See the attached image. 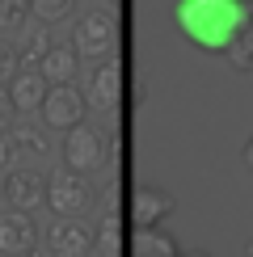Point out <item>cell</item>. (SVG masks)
I'll use <instances>...</instances> for the list:
<instances>
[{"instance_id":"obj_20","label":"cell","mask_w":253,"mask_h":257,"mask_svg":"<svg viewBox=\"0 0 253 257\" xmlns=\"http://www.w3.org/2000/svg\"><path fill=\"white\" fill-rule=\"evenodd\" d=\"M17 68H21V55H17V47L0 38V84H9V80H13V76H17Z\"/></svg>"},{"instance_id":"obj_26","label":"cell","mask_w":253,"mask_h":257,"mask_svg":"<svg viewBox=\"0 0 253 257\" xmlns=\"http://www.w3.org/2000/svg\"><path fill=\"white\" fill-rule=\"evenodd\" d=\"M182 257H211V253H203V249H194V253H182Z\"/></svg>"},{"instance_id":"obj_19","label":"cell","mask_w":253,"mask_h":257,"mask_svg":"<svg viewBox=\"0 0 253 257\" xmlns=\"http://www.w3.org/2000/svg\"><path fill=\"white\" fill-rule=\"evenodd\" d=\"M30 13V0H0V30H13L21 26Z\"/></svg>"},{"instance_id":"obj_12","label":"cell","mask_w":253,"mask_h":257,"mask_svg":"<svg viewBox=\"0 0 253 257\" xmlns=\"http://www.w3.org/2000/svg\"><path fill=\"white\" fill-rule=\"evenodd\" d=\"M126 257H182V249H177V240L169 236L161 223H152V228H135L131 232Z\"/></svg>"},{"instance_id":"obj_13","label":"cell","mask_w":253,"mask_h":257,"mask_svg":"<svg viewBox=\"0 0 253 257\" xmlns=\"http://www.w3.org/2000/svg\"><path fill=\"white\" fill-rule=\"evenodd\" d=\"M76 68H80V51L76 47H51L47 55H42V63H38V72L47 76L51 84H63V80H76Z\"/></svg>"},{"instance_id":"obj_10","label":"cell","mask_w":253,"mask_h":257,"mask_svg":"<svg viewBox=\"0 0 253 257\" xmlns=\"http://www.w3.org/2000/svg\"><path fill=\"white\" fill-rule=\"evenodd\" d=\"M173 194L161 186H135L131 194V228H152V223H165L173 215Z\"/></svg>"},{"instance_id":"obj_25","label":"cell","mask_w":253,"mask_h":257,"mask_svg":"<svg viewBox=\"0 0 253 257\" xmlns=\"http://www.w3.org/2000/svg\"><path fill=\"white\" fill-rule=\"evenodd\" d=\"M236 5H240V13H245V17L253 21V0H236Z\"/></svg>"},{"instance_id":"obj_5","label":"cell","mask_w":253,"mask_h":257,"mask_svg":"<svg viewBox=\"0 0 253 257\" xmlns=\"http://www.w3.org/2000/svg\"><path fill=\"white\" fill-rule=\"evenodd\" d=\"M84 114H89V97H84V89H76L72 80L51 84V89H47L42 122H47L51 131H72L76 122H84Z\"/></svg>"},{"instance_id":"obj_22","label":"cell","mask_w":253,"mask_h":257,"mask_svg":"<svg viewBox=\"0 0 253 257\" xmlns=\"http://www.w3.org/2000/svg\"><path fill=\"white\" fill-rule=\"evenodd\" d=\"M13 118H17V105H13V97H9V84H0V131H9Z\"/></svg>"},{"instance_id":"obj_21","label":"cell","mask_w":253,"mask_h":257,"mask_svg":"<svg viewBox=\"0 0 253 257\" xmlns=\"http://www.w3.org/2000/svg\"><path fill=\"white\" fill-rule=\"evenodd\" d=\"M17 144H13V135H9V131H0V169H5V173H9V169H17Z\"/></svg>"},{"instance_id":"obj_4","label":"cell","mask_w":253,"mask_h":257,"mask_svg":"<svg viewBox=\"0 0 253 257\" xmlns=\"http://www.w3.org/2000/svg\"><path fill=\"white\" fill-rule=\"evenodd\" d=\"M72 47L80 51V55L89 59H101V55H114V47H118V21L114 13H84L76 26H72Z\"/></svg>"},{"instance_id":"obj_17","label":"cell","mask_w":253,"mask_h":257,"mask_svg":"<svg viewBox=\"0 0 253 257\" xmlns=\"http://www.w3.org/2000/svg\"><path fill=\"white\" fill-rule=\"evenodd\" d=\"M224 55H228V63L236 72H253V21H245V26L236 30V38L228 42Z\"/></svg>"},{"instance_id":"obj_1","label":"cell","mask_w":253,"mask_h":257,"mask_svg":"<svg viewBox=\"0 0 253 257\" xmlns=\"http://www.w3.org/2000/svg\"><path fill=\"white\" fill-rule=\"evenodd\" d=\"M245 21L236 0H177V30L207 55H224Z\"/></svg>"},{"instance_id":"obj_8","label":"cell","mask_w":253,"mask_h":257,"mask_svg":"<svg viewBox=\"0 0 253 257\" xmlns=\"http://www.w3.org/2000/svg\"><path fill=\"white\" fill-rule=\"evenodd\" d=\"M38 249V223L30 211L9 207L0 211V253L5 257H34Z\"/></svg>"},{"instance_id":"obj_2","label":"cell","mask_w":253,"mask_h":257,"mask_svg":"<svg viewBox=\"0 0 253 257\" xmlns=\"http://www.w3.org/2000/svg\"><path fill=\"white\" fill-rule=\"evenodd\" d=\"M110 139H105L93 122H76L72 131H63V165L76 169V173H97L110 165Z\"/></svg>"},{"instance_id":"obj_24","label":"cell","mask_w":253,"mask_h":257,"mask_svg":"<svg viewBox=\"0 0 253 257\" xmlns=\"http://www.w3.org/2000/svg\"><path fill=\"white\" fill-rule=\"evenodd\" d=\"M245 165H249V173H253V135H249V144H245Z\"/></svg>"},{"instance_id":"obj_15","label":"cell","mask_w":253,"mask_h":257,"mask_svg":"<svg viewBox=\"0 0 253 257\" xmlns=\"http://www.w3.org/2000/svg\"><path fill=\"white\" fill-rule=\"evenodd\" d=\"M51 47H55V42H51V26H47V21H34V26H26V34H21V42H17L21 68H38L42 55H47Z\"/></svg>"},{"instance_id":"obj_11","label":"cell","mask_w":253,"mask_h":257,"mask_svg":"<svg viewBox=\"0 0 253 257\" xmlns=\"http://www.w3.org/2000/svg\"><path fill=\"white\" fill-rule=\"evenodd\" d=\"M47 89H51V80L42 76L38 68H17V76L9 80V97H13L17 114L42 110V101H47Z\"/></svg>"},{"instance_id":"obj_27","label":"cell","mask_w":253,"mask_h":257,"mask_svg":"<svg viewBox=\"0 0 253 257\" xmlns=\"http://www.w3.org/2000/svg\"><path fill=\"white\" fill-rule=\"evenodd\" d=\"M245 253H249V257H253V240H249V249H245Z\"/></svg>"},{"instance_id":"obj_6","label":"cell","mask_w":253,"mask_h":257,"mask_svg":"<svg viewBox=\"0 0 253 257\" xmlns=\"http://www.w3.org/2000/svg\"><path fill=\"white\" fill-rule=\"evenodd\" d=\"M42 244L51 249V257H89L97 249V232L89 223H80V215H55V223L47 228Z\"/></svg>"},{"instance_id":"obj_28","label":"cell","mask_w":253,"mask_h":257,"mask_svg":"<svg viewBox=\"0 0 253 257\" xmlns=\"http://www.w3.org/2000/svg\"><path fill=\"white\" fill-rule=\"evenodd\" d=\"M110 5H118V0H110Z\"/></svg>"},{"instance_id":"obj_18","label":"cell","mask_w":253,"mask_h":257,"mask_svg":"<svg viewBox=\"0 0 253 257\" xmlns=\"http://www.w3.org/2000/svg\"><path fill=\"white\" fill-rule=\"evenodd\" d=\"M72 9H76V0H30V13H34V21H47V26H55V21L72 17Z\"/></svg>"},{"instance_id":"obj_3","label":"cell","mask_w":253,"mask_h":257,"mask_svg":"<svg viewBox=\"0 0 253 257\" xmlns=\"http://www.w3.org/2000/svg\"><path fill=\"white\" fill-rule=\"evenodd\" d=\"M93 202V190H89V177L76 173V169H55V173L47 177V207L55 211V215H80L84 207Z\"/></svg>"},{"instance_id":"obj_9","label":"cell","mask_w":253,"mask_h":257,"mask_svg":"<svg viewBox=\"0 0 253 257\" xmlns=\"http://www.w3.org/2000/svg\"><path fill=\"white\" fill-rule=\"evenodd\" d=\"M9 207H21V211H34L47 202V177L34 173V169H9L5 173V186H0Z\"/></svg>"},{"instance_id":"obj_23","label":"cell","mask_w":253,"mask_h":257,"mask_svg":"<svg viewBox=\"0 0 253 257\" xmlns=\"http://www.w3.org/2000/svg\"><path fill=\"white\" fill-rule=\"evenodd\" d=\"M118 181H110V186H105V194H101V202H105V211H118L122 207V194H118Z\"/></svg>"},{"instance_id":"obj_14","label":"cell","mask_w":253,"mask_h":257,"mask_svg":"<svg viewBox=\"0 0 253 257\" xmlns=\"http://www.w3.org/2000/svg\"><path fill=\"white\" fill-rule=\"evenodd\" d=\"M21 156H47L51 152V126L47 122H13L9 126Z\"/></svg>"},{"instance_id":"obj_16","label":"cell","mask_w":253,"mask_h":257,"mask_svg":"<svg viewBox=\"0 0 253 257\" xmlns=\"http://www.w3.org/2000/svg\"><path fill=\"white\" fill-rule=\"evenodd\" d=\"M97 253L101 257H122L126 253V228H122L118 211H105V219L97 228Z\"/></svg>"},{"instance_id":"obj_7","label":"cell","mask_w":253,"mask_h":257,"mask_svg":"<svg viewBox=\"0 0 253 257\" xmlns=\"http://www.w3.org/2000/svg\"><path fill=\"white\" fill-rule=\"evenodd\" d=\"M84 97H89L93 110H118L122 101V59L118 55H101L89 68V84H84Z\"/></svg>"}]
</instances>
